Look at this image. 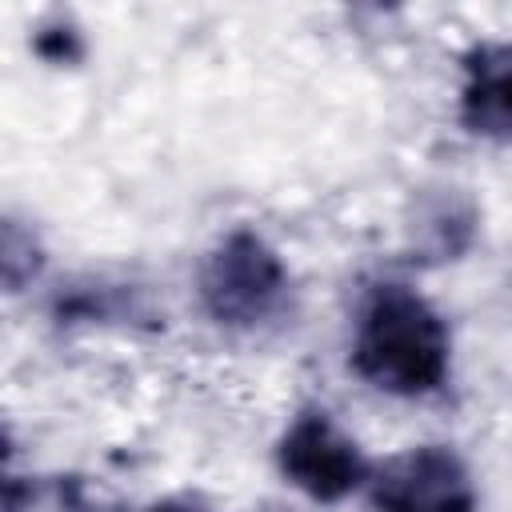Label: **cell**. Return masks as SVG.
<instances>
[{
  "label": "cell",
  "instance_id": "6da1fadb",
  "mask_svg": "<svg viewBox=\"0 0 512 512\" xmlns=\"http://www.w3.org/2000/svg\"><path fill=\"white\" fill-rule=\"evenodd\" d=\"M352 368L376 392L404 400L444 388L452 368L444 316L408 284H376L356 312Z\"/></svg>",
  "mask_w": 512,
  "mask_h": 512
},
{
  "label": "cell",
  "instance_id": "7a4b0ae2",
  "mask_svg": "<svg viewBox=\"0 0 512 512\" xmlns=\"http://www.w3.org/2000/svg\"><path fill=\"white\" fill-rule=\"evenodd\" d=\"M196 292L212 324L232 332H252L280 316L288 300V268L260 232L232 228L204 256Z\"/></svg>",
  "mask_w": 512,
  "mask_h": 512
},
{
  "label": "cell",
  "instance_id": "3957f363",
  "mask_svg": "<svg viewBox=\"0 0 512 512\" xmlns=\"http://www.w3.org/2000/svg\"><path fill=\"white\" fill-rule=\"evenodd\" d=\"M276 468L296 492L320 504H336L352 496L360 484H368V472H372L360 444L328 412H316V408L300 412L284 428L276 444Z\"/></svg>",
  "mask_w": 512,
  "mask_h": 512
},
{
  "label": "cell",
  "instance_id": "277c9868",
  "mask_svg": "<svg viewBox=\"0 0 512 512\" xmlns=\"http://www.w3.org/2000/svg\"><path fill=\"white\" fill-rule=\"evenodd\" d=\"M372 512H476V484L444 444H420L368 472Z\"/></svg>",
  "mask_w": 512,
  "mask_h": 512
},
{
  "label": "cell",
  "instance_id": "5b68a950",
  "mask_svg": "<svg viewBox=\"0 0 512 512\" xmlns=\"http://www.w3.org/2000/svg\"><path fill=\"white\" fill-rule=\"evenodd\" d=\"M460 124L472 136L512 144V44H480L464 56Z\"/></svg>",
  "mask_w": 512,
  "mask_h": 512
},
{
  "label": "cell",
  "instance_id": "8992f818",
  "mask_svg": "<svg viewBox=\"0 0 512 512\" xmlns=\"http://www.w3.org/2000/svg\"><path fill=\"white\" fill-rule=\"evenodd\" d=\"M148 512H212V508L192 500V496H168V500H156Z\"/></svg>",
  "mask_w": 512,
  "mask_h": 512
}]
</instances>
